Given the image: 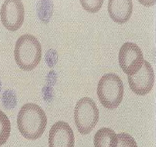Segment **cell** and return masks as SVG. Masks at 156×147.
<instances>
[{
    "label": "cell",
    "mask_w": 156,
    "mask_h": 147,
    "mask_svg": "<svg viewBox=\"0 0 156 147\" xmlns=\"http://www.w3.org/2000/svg\"><path fill=\"white\" fill-rule=\"evenodd\" d=\"M74 136L69 125L65 121H57L49 132V147H74Z\"/></svg>",
    "instance_id": "obj_8"
},
{
    "label": "cell",
    "mask_w": 156,
    "mask_h": 147,
    "mask_svg": "<svg viewBox=\"0 0 156 147\" xmlns=\"http://www.w3.org/2000/svg\"><path fill=\"white\" fill-rule=\"evenodd\" d=\"M123 93V83L117 74H105L99 80L97 95L101 105L107 109L112 110L118 107L122 101Z\"/></svg>",
    "instance_id": "obj_3"
},
{
    "label": "cell",
    "mask_w": 156,
    "mask_h": 147,
    "mask_svg": "<svg viewBox=\"0 0 156 147\" xmlns=\"http://www.w3.org/2000/svg\"><path fill=\"white\" fill-rule=\"evenodd\" d=\"M108 12L115 23L122 24L130 19L133 11L131 0H110L109 1Z\"/></svg>",
    "instance_id": "obj_9"
},
{
    "label": "cell",
    "mask_w": 156,
    "mask_h": 147,
    "mask_svg": "<svg viewBox=\"0 0 156 147\" xmlns=\"http://www.w3.org/2000/svg\"><path fill=\"white\" fill-rule=\"evenodd\" d=\"M1 88H2V83H1V81L0 80V92H1Z\"/></svg>",
    "instance_id": "obj_17"
},
{
    "label": "cell",
    "mask_w": 156,
    "mask_h": 147,
    "mask_svg": "<svg viewBox=\"0 0 156 147\" xmlns=\"http://www.w3.org/2000/svg\"><path fill=\"white\" fill-rule=\"evenodd\" d=\"M45 60L48 65L50 67L55 65L57 61V54L56 50L50 49L45 55Z\"/></svg>",
    "instance_id": "obj_16"
},
{
    "label": "cell",
    "mask_w": 156,
    "mask_h": 147,
    "mask_svg": "<svg viewBox=\"0 0 156 147\" xmlns=\"http://www.w3.org/2000/svg\"><path fill=\"white\" fill-rule=\"evenodd\" d=\"M117 147H138V145L129 134L121 133L117 134Z\"/></svg>",
    "instance_id": "obj_14"
},
{
    "label": "cell",
    "mask_w": 156,
    "mask_h": 147,
    "mask_svg": "<svg viewBox=\"0 0 156 147\" xmlns=\"http://www.w3.org/2000/svg\"><path fill=\"white\" fill-rule=\"evenodd\" d=\"M11 122L8 117L0 110V146L7 141L11 134Z\"/></svg>",
    "instance_id": "obj_12"
},
{
    "label": "cell",
    "mask_w": 156,
    "mask_h": 147,
    "mask_svg": "<svg viewBox=\"0 0 156 147\" xmlns=\"http://www.w3.org/2000/svg\"><path fill=\"white\" fill-rule=\"evenodd\" d=\"M81 4L86 11L96 13L99 11L103 4V1H80Z\"/></svg>",
    "instance_id": "obj_15"
},
{
    "label": "cell",
    "mask_w": 156,
    "mask_h": 147,
    "mask_svg": "<svg viewBox=\"0 0 156 147\" xmlns=\"http://www.w3.org/2000/svg\"><path fill=\"white\" fill-rule=\"evenodd\" d=\"M3 105L7 109L15 108L17 104L16 92L12 90H7L3 93L2 97Z\"/></svg>",
    "instance_id": "obj_13"
},
{
    "label": "cell",
    "mask_w": 156,
    "mask_h": 147,
    "mask_svg": "<svg viewBox=\"0 0 156 147\" xmlns=\"http://www.w3.org/2000/svg\"><path fill=\"white\" fill-rule=\"evenodd\" d=\"M99 120V110L96 103L85 97L79 100L74 108V120L78 131L82 134H90Z\"/></svg>",
    "instance_id": "obj_4"
},
{
    "label": "cell",
    "mask_w": 156,
    "mask_h": 147,
    "mask_svg": "<svg viewBox=\"0 0 156 147\" xmlns=\"http://www.w3.org/2000/svg\"><path fill=\"white\" fill-rule=\"evenodd\" d=\"M130 89L135 94L144 96L154 87V74L151 64L144 60L143 65L137 73L128 76Z\"/></svg>",
    "instance_id": "obj_7"
},
{
    "label": "cell",
    "mask_w": 156,
    "mask_h": 147,
    "mask_svg": "<svg viewBox=\"0 0 156 147\" xmlns=\"http://www.w3.org/2000/svg\"><path fill=\"white\" fill-rule=\"evenodd\" d=\"M119 62L121 68L128 76H133L143 65V54L138 45L133 42H126L120 49Z\"/></svg>",
    "instance_id": "obj_5"
},
{
    "label": "cell",
    "mask_w": 156,
    "mask_h": 147,
    "mask_svg": "<svg viewBox=\"0 0 156 147\" xmlns=\"http://www.w3.org/2000/svg\"><path fill=\"white\" fill-rule=\"evenodd\" d=\"M14 53L19 67L23 71H31L42 59L41 45L33 35L23 34L16 42Z\"/></svg>",
    "instance_id": "obj_2"
},
{
    "label": "cell",
    "mask_w": 156,
    "mask_h": 147,
    "mask_svg": "<svg viewBox=\"0 0 156 147\" xmlns=\"http://www.w3.org/2000/svg\"><path fill=\"white\" fill-rule=\"evenodd\" d=\"M39 18L45 23L49 21L53 13V4L50 1H39L37 6Z\"/></svg>",
    "instance_id": "obj_11"
},
{
    "label": "cell",
    "mask_w": 156,
    "mask_h": 147,
    "mask_svg": "<svg viewBox=\"0 0 156 147\" xmlns=\"http://www.w3.org/2000/svg\"><path fill=\"white\" fill-rule=\"evenodd\" d=\"M94 147H117V135L110 128L99 129L94 137Z\"/></svg>",
    "instance_id": "obj_10"
},
{
    "label": "cell",
    "mask_w": 156,
    "mask_h": 147,
    "mask_svg": "<svg viewBox=\"0 0 156 147\" xmlns=\"http://www.w3.org/2000/svg\"><path fill=\"white\" fill-rule=\"evenodd\" d=\"M1 20L6 29L15 31L23 24L25 10L23 3L19 0H7L3 3L1 12Z\"/></svg>",
    "instance_id": "obj_6"
},
{
    "label": "cell",
    "mask_w": 156,
    "mask_h": 147,
    "mask_svg": "<svg viewBox=\"0 0 156 147\" xmlns=\"http://www.w3.org/2000/svg\"><path fill=\"white\" fill-rule=\"evenodd\" d=\"M17 124L24 138L35 140L44 134L47 127V116L39 106L32 103H26L19 112Z\"/></svg>",
    "instance_id": "obj_1"
}]
</instances>
